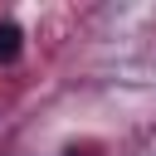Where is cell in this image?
Here are the masks:
<instances>
[{
	"label": "cell",
	"instance_id": "1",
	"mask_svg": "<svg viewBox=\"0 0 156 156\" xmlns=\"http://www.w3.org/2000/svg\"><path fill=\"white\" fill-rule=\"evenodd\" d=\"M20 44H24V34H20V24H15V20H0V63H10V58H20Z\"/></svg>",
	"mask_w": 156,
	"mask_h": 156
}]
</instances>
